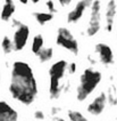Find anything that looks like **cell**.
<instances>
[{
    "instance_id": "6da1fadb",
    "label": "cell",
    "mask_w": 117,
    "mask_h": 121,
    "mask_svg": "<svg viewBox=\"0 0 117 121\" xmlns=\"http://www.w3.org/2000/svg\"><path fill=\"white\" fill-rule=\"evenodd\" d=\"M9 93L24 105H31L38 96V85L32 67L26 62L16 60L10 70Z\"/></svg>"
},
{
    "instance_id": "7a4b0ae2",
    "label": "cell",
    "mask_w": 117,
    "mask_h": 121,
    "mask_svg": "<svg viewBox=\"0 0 117 121\" xmlns=\"http://www.w3.org/2000/svg\"><path fill=\"white\" fill-rule=\"evenodd\" d=\"M102 75L99 71L93 70L91 67H88L83 71L80 78V83L76 89V98L78 102L85 101L90 95L94 91L100 81H101Z\"/></svg>"
},
{
    "instance_id": "3957f363",
    "label": "cell",
    "mask_w": 117,
    "mask_h": 121,
    "mask_svg": "<svg viewBox=\"0 0 117 121\" xmlns=\"http://www.w3.org/2000/svg\"><path fill=\"white\" fill-rule=\"evenodd\" d=\"M67 70V62L65 60H57L49 69V95L50 98H58L62 91L60 80L64 78Z\"/></svg>"
},
{
    "instance_id": "277c9868",
    "label": "cell",
    "mask_w": 117,
    "mask_h": 121,
    "mask_svg": "<svg viewBox=\"0 0 117 121\" xmlns=\"http://www.w3.org/2000/svg\"><path fill=\"white\" fill-rule=\"evenodd\" d=\"M56 42L58 46L72 52L73 54H78V42L74 38L72 32L66 27H59L57 30Z\"/></svg>"
},
{
    "instance_id": "5b68a950",
    "label": "cell",
    "mask_w": 117,
    "mask_h": 121,
    "mask_svg": "<svg viewBox=\"0 0 117 121\" xmlns=\"http://www.w3.org/2000/svg\"><path fill=\"white\" fill-rule=\"evenodd\" d=\"M13 26H16V30L14 32V39H13V46L16 52H21L27 43L30 29L26 24L21 23L18 20H13Z\"/></svg>"
},
{
    "instance_id": "8992f818",
    "label": "cell",
    "mask_w": 117,
    "mask_h": 121,
    "mask_svg": "<svg viewBox=\"0 0 117 121\" xmlns=\"http://www.w3.org/2000/svg\"><path fill=\"white\" fill-rule=\"evenodd\" d=\"M91 15H90L89 25L86 27V35L93 37L100 30L101 24V2L100 0H93L91 4Z\"/></svg>"
},
{
    "instance_id": "52a82bcc",
    "label": "cell",
    "mask_w": 117,
    "mask_h": 121,
    "mask_svg": "<svg viewBox=\"0 0 117 121\" xmlns=\"http://www.w3.org/2000/svg\"><path fill=\"white\" fill-rule=\"evenodd\" d=\"M93 0H80L75 7L73 8V10H70L67 15V22L68 23H76L81 20V17L83 16L84 12L86 10V8H89L91 6Z\"/></svg>"
},
{
    "instance_id": "ba28073f",
    "label": "cell",
    "mask_w": 117,
    "mask_h": 121,
    "mask_svg": "<svg viewBox=\"0 0 117 121\" xmlns=\"http://www.w3.org/2000/svg\"><path fill=\"white\" fill-rule=\"evenodd\" d=\"M106 105H107V95L102 91L88 105V112L92 115H100L105 111Z\"/></svg>"
},
{
    "instance_id": "9c48e42d",
    "label": "cell",
    "mask_w": 117,
    "mask_h": 121,
    "mask_svg": "<svg viewBox=\"0 0 117 121\" xmlns=\"http://www.w3.org/2000/svg\"><path fill=\"white\" fill-rule=\"evenodd\" d=\"M96 53L99 56V60L103 65L108 66L111 65L114 62V54L111 48L106 43H98L96 46Z\"/></svg>"
},
{
    "instance_id": "30bf717a",
    "label": "cell",
    "mask_w": 117,
    "mask_h": 121,
    "mask_svg": "<svg viewBox=\"0 0 117 121\" xmlns=\"http://www.w3.org/2000/svg\"><path fill=\"white\" fill-rule=\"evenodd\" d=\"M0 121H18V113L7 102L0 99Z\"/></svg>"
},
{
    "instance_id": "8fae6325",
    "label": "cell",
    "mask_w": 117,
    "mask_h": 121,
    "mask_svg": "<svg viewBox=\"0 0 117 121\" xmlns=\"http://www.w3.org/2000/svg\"><path fill=\"white\" fill-rule=\"evenodd\" d=\"M116 2L115 0H109L107 4V9H106V31L111 32L114 29V22H115V16H116Z\"/></svg>"
},
{
    "instance_id": "7c38bea8",
    "label": "cell",
    "mask_w": 117,
    "mask_h": 121,
    "mask_svg": "<svg viewBox=\"0 0 117 121\" xmlns=\"http://www.w3.org/2000/svg\"><path fill=\"white\" fill-rule=\"evenodd\" d=\"M15 4L13 0H5V4L2 6V9H1V20L7 22V21L10 20V17L14 15L15 13Z\"/></svg>"
},
{
    "instance_id": "4fadbf2b",
    "label": "cell",
    "mask_w": 117,
    "mask_h": 121,
    "mask_svg": "<svg viewBox=\"0 0 117 121\" xmlns=\"http://www.w3.org/2000/svg\"><path fill=\"white\" fill-rule=\"evenodd\" d=\"M39 60L41 63H46V62H49V60L52 58L54 56V49L51 47H47V48H42L41 50L36 54Z\"/></svg>"
},
{
    "instance_id": "5bb4252c",
    "label": "cell",
    "mask_w": 117,
    "mask_h": 121,
    "mask_svg": "<svg viewBox=\"0 0 117 121\" xmlns=\"http://www.w3.org/2000/svg\"><path fill=\"white\" fill-rule=\"evenodd\" d=\"M34 18L36 20V22L40 24V25H44L49 23L50 21H52L54 18V14L51 13H42V12H38V13L33 14Z\"/></svg>"
},
{
    "instance_id": "9a60e30c",
    "label": "cell",
    "mask_w": 117,
    "mask_h": 121,
    "mask_svg": "<svg viewBox=\"0 0 117 121\" xmlns=\"http://www.w3.org/2000/svg\"><path fill=\"white\" fill-rule=\"evenodd\" d=\"M43 45H44V39L41 34H38L33 38V41H32V46H31V49L33 52V54H38L42 48H43Z\"/></svg>"
},
{
    "instance_id": "2e32d148",
    "label": "cell",
    "mask_w": 117,
    "mask_h": 121,
    "mask_svg": "<svg viewBox=\"0 0 117 121\" xmlns=\"http://www.w3.org/2000/svg\"><path fill=\"white\" fill-rule=\"evenodd\" d=\"M1 49L4 52V54H10L13 50H14V46H13V41L10 40V38L5 35L2 38V41H1Z\"/></svg>"
},
{
    "instance_id": "e0dca14e",
    "label": "cell",
    "mask_w": 117,
    "mask_h": 121,
    "mask_svg": "<svg viewBox=\"0 0 117 121\" xmlns=\"http://www.w3.org/2000/svg\"><path fill=\"white\" fill-rule=\"evenodd\" d=\"M67 115H68L70 121H88V119L81 112L75 111V110H69L68 112H67Z\"/></svg>"
},
{
    "instance_id": "ac0fdd59",
    "label": "cell",
    "mask_w": 117,
    "mask_h": 121,
    "mask_svg": "<svg viewBox=\"0 0 117 121\" xmlns=\"http://www.w3.org/2000/svg\"><path fill=\"white\" fill-rule=\"evenodd\" d=\"M106 95H107V102H109V104L111 106L117 105V96H116V88H115V86H110L108 94Z\"/></svg>"
},
{
    "instance_id": "d6986e66",
    "label": "cell",
    "mask_w": 117,
    "mask_h": 121,
    "mask_svg": "<svg viewBox=\"0 0 117 121\" xmlns=\"http://www.w3.org/2000/svg\"><path fill=\"white\" fill-rule=\"evenodd\" d=\"M46 5H47V8L49 9V12H50L51 14H54V13H56V12H57L56 6H55V2H54L52 0H48Z\"/></svg>"
},
{
    "instance_id": "ffe728a7",
    "label": "cell",
    "mask_w": 117,
    "mask_h": 121,
    "mask_svg": "<svg viewBox=\"0 0 117 121\" xmlns=\"http://www.w3.org/2000/svg\"><path fill=\"white\" fill-rule=\"evenodd\" d=\"M44 112L42 111V110H36L34 112V118L36 120H43L44 119Z\"/></svg>"
},
{
    "instance_id": "44dd1931",
    "label": "cell",
    "mask_w": 117,
    "mask_h": 121,
    "mask_svg": "<svg viewBox=\"0 0 117 121\" xmlns=\"http://www.w3.org/2000/svg\"><path fill=\"white\" fill-rule=\"evenodd\" d=\"M76 69H77V66H76V63H69V64H67V71H68L70 74L75 73Z\"/></svg>"
},
{
    "instance_id": "7402d4cb",
    "label": "cell",
    "mask_w": 117,
    "mask_h": 121,
    "mask_svg": "<svg viewBox=\"0 0 117 121\" xmlns=\"http://www.w3.org/2000/svg\"><path fill=\"white\" fill-rule=\"evenodd\" d=\"M59 1V4L62 5V6H67V5H69L73 0H58Z\"/></svg>"
},
{
    "instance_id": "603a6c76",
    "label": "cell",
    "mask_w": 117,
    "mask_h": 121,
    "mask_svg": "<svg viewBox=\"0 0 117 121\" xmlns=\"http://www.w3.org/2000/svg\"><path fill=\"white\" fill-rule=\"evenodd\" d=\"M59 111H60V108H52V114L56 115V113H57V112H59Z\"/></svg>"
},
{
    "instance_id": "cb8c5ba5",
    "label": "cell",
    "mask_w": 117,
    "mask_h": 121,
    "mask_svg": "<svg viewBox=\"0 0 117 121\" xmlns=\"http://www.w3.org/2000/svg\"><path fill=\"white\" fill-rule=\"evenodd\" d=\"M55 121H66L65 119H62V118H58V117H56Z\"/></svg>"
},
{
    "instance_id": "d4e9b609",
    "label": "cell",
    "mask_w": 117,
    "mask_h": 121,
    "mask_svg": "<svg viewBox=\"0 0 117 121\" xmlns=\"http://www.w3.org/2000/svg\"><path fill=\"white\" fill-rule=\"evenodd\" d=\"M20 1H21L22 4H24V5H26V4L28 2V0H20Z\"/></svg>"
},
{
    "instance_id": "484cf974",
    "label": "cell",
    "mask_w": 117,
    "mask_h": 121,
    "mask_svg": "<svg viewBox=\"0 0 117 121\" xmlns=\"http://www.w3.org/2000/svg\"><path fill=\"white\" fill-rule=\"evenodd\" d=\"M39 1H40V0H32V2H33V4H38Z\"/></svg>"
}]
</instances>
